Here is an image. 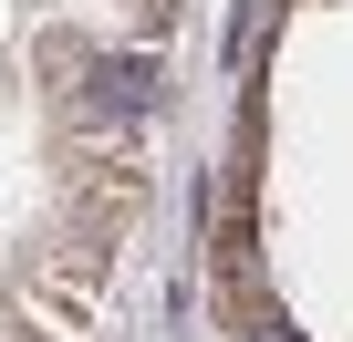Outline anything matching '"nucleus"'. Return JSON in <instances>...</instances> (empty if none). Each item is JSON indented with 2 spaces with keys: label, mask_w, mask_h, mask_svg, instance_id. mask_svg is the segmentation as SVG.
I'll return each instance as SVG.
<instances>
[{
  "label": "nucleus",
  "mask_w": 353,
  "mask_h": 342,
  "mask_svg": "<svg viewBox=\"0 0 353 342\" xmlns=\"http://www.w3.org/2000/svg\"><path fill=\"white\" fill-rule=\"evenodd\" d=\"M156 63H135V52H83L73 63V114L94 125V135H135V125H156Z\"/></svg>",
  "instance_id": "nucleus-1"
}]
</instances>
